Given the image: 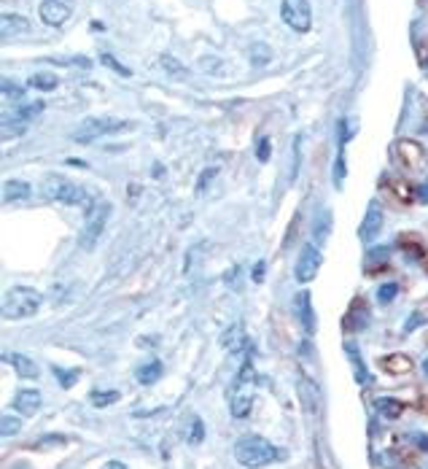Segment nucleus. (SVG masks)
Returning a JSON list of instances; mask_svg holds the SVG:
<instances>
[{"instance_id":"obj_1","label":"nucleus","mask_w":428,"mask_h":469,"mask_svg":"<svg viewBox=\"0 0 428 469\" xmlns=\"http://www.w3.org/2000/svg\"><path fill=\"white\" fill-rule=\"evenodd\" d=\"M275 456H277L275 445L267 443L264 437H259V434H246V437H240L234 443V459L248 469L267 467V464L275 461Z\"/></svg>"},{"instance_id":"obj_2","label":"nucleus","mask_w":428,"mask_h":469,"mask_svg":"<svg viewBox=\"0 0 428 469\" xmlns=\"http://www.w3.org/2000/svg\"><path fill=\"white\" fill-rule=\"evenodd\" d=\"M41 291L30 289V286H14L6 291L3 297V315L8 321H19V318H30L41 308Z\"/></svg>"},{"instance_id":"obj_3","label":"nucleus","mask_w":428,"mask_h":469,"mask_svg":"<svg viewBox=\"0 0 428 469\" xmlns=\"http://www.w3.org/2000/svg\"><path fill=\"white\" fill-rule=\"evenodd\" d=\"M41 192H44V197L60 202V205H89V192L60 173L46 176L41 183Z\"/></svg>"},{"instance_id":"obj_4","label":"nucleus","mask_w":428,"mask_h":469,"mask_svg":"<svg viewBox=\"0 0 428 469\" xmlns=\"http://www.w3.org/2000/svg\"><path fill=\"white\" fill-rule=\"evenodd\" d=\"M108 216H111V202H92L84 213V227H81V238H78V246L84 251H92L97 246L105 224H108Z\"/></svg>"},{"instance_id":"obj_5","label":"nucleus","mask_w":428,"mask_h":469,"mask_svg":"<svg viewBox=\"0 0 428 469\" xmlns=\"http://www.w3.org/2000/svg\"><path fill=\"white\" fill-rule=\"evenodd\" d=\"M124 127H130V124L121 122V119L92 116V119H84V122H81V127L73 133V140H78V143H92V140H97V138H103V135L119 133V130H124Z\"/></svg>"},{"instance_id":"obj_6","label":"nucleus","mask_w":428,"mask_h":469,"mask_svg":"<svg viewBox=\"0 0 428 469\" xmlns=\"http://www.w3.org/2000/svg\"><path fill=\"white\" fill-rule=\"evenodd\" d=\"M280 17L296 33H307L313 27V8L310 0H283L280 6Z\"/></svg>"},{"instance_id":"obj_7","label":"nucleus","mask_w":428,"mask_h":469,"mask_svg":"<svg viewBox=\"0 0 428 469\" xmlns=\"http://www.w3.org/2000/svg\"><path fill=\"white\" fill-rule=\"evenodd\" d=\"M318 270H320V248L313 246V243L302 246L299 259H296V281L299 283H310L318 275Z\"/></svg>"},{"instance_id":"obj_8","label":"nucleus","mask_w":428,"mask_h":469,"mask_svg":"<svg viewBox=\"0 0 428 469\" xmlns=\"http://www.w3.org/2000/svg\"><path fill=\"white\" fill-rule=\"evenodd\" d=\"M73 6H76L73 0H44L41 3V19L51 27H60L70 19Z\"/></svg>"},{"instance_id":"obj_9","label":"nucleus","mask_w":428,"mask_h":469,"mask_svg":"<svg viewBox=\"0 0 428 469\" xmlns=\"http://www.w3.org/2000/svg\"><path fill=\"white\" fill-rule=\"evenodd\" d=\"M396 154L402 159V165L409 167V170H418V167L423 165V159H426L423 146L415 143V140H399V143H396Z\"/></svg>"},{"instance_id":"obj_10","label":"nucleus","mask_w":428,"mask_h":469,"mask_svg":"<svg viewBox=\"0 0 428 469\" xmlns=\"http://www.w3.org/2000/svg\"><path fill=\"white\" fill-rule=\"evenodd\" d=\"M380 229H383V211H380L377 202H369V211H366V216H363V222H361L359 238L363 243H369Z\"/></svg>"},{"instance_id":"obj_11","label":"nucleus","mask_w":428,"mask_h":469,"mask_svg":"<svg viewBox=\"0 0 428 469\" xmlns=\"http://www.w3.org/2000/svg\"><path fill=\"white\" fill-rule=\"evenodd\" d=\"M296 315H299V321H302V327H305V332L307 335H313L316 332V313H313V302H310V294L307 291H302V294H296Z\"/></svg>"},{"instance_id":"obj_12","label":"nucleus","mask_w":428,"mask_h":469,"mask_svg":"<svg viewBox=\"0 0 428 469\" xmlns=\"http://www.w3.org/2000/svg\"><path fill=\"white\" fill-rule=\"evenodd\" d=\"M14 407L22 413L24 418H30V415H35L38 407H41V394H38L35 388H22V391H17Z\"/></svg>"},{"instance_id":"obj_13","label":"nucleus","mask_w":428,"mask_h":469,"mask_svg":"<svg viewBox=\"0 0 428 469\" xmlns=\"http://www.w3.org/2000/svg\"><path fill=\"white\" fill-rule=\"evenodd\" d=\"M8 361H11V367L17 370V375H19V378H24V380L38 378V364H35L30 356H24V354H14V356H8Z\"/></svg>"},{"instance_id":"obj_14","label":"nucleus","mask_w":428,"mask_h":469,"mask_svg":"<svg viewBox=\"0 0 428 469\" xmlns=\"http://www.w3.org/2000/svg\"><path fill=\"white\" fill-rule=\"evenodd\" d=\"M3 38H11V35H19V33H30V22L19 17V14H3Z\"/></svg>"},{"instance_id":"obj_15","label":"nucleus","mask_w":428,"mask_h":469,"mask_svg":"<svg viewBox=\"0 0 428 469\" xmlns=\"http://www.w3.org/2000/svg\"><path fill=\"white\" fill-rule=\"evenodd\" d=\"M380 364H383L385 372H391V375H404V372L412 370V359L404 356V354H391V356H385Z\"/></svg>"},{"instance_id":"obj_16","label":"nucleus","mask_w":428,"mask_h":469,"mask_svg":"<svg viewBox=\"0 0 428 469\" xmlns=\"http://www.w3.org/2000/svg\"><path fill=\"white\" fill-rule=\"evenodd\" d=\"M30 197V183H24V181H6L3 183V200L6 202H22Z\"/></svg>"},{"instance_id":"obj_17","label":"nucleus","mask_w":428,"mask_h":469,"mask_svg":"<svg viewBox=\"0 0 428 469\" xmlns=\"http://www.w3.org/2000/svg\"><path fill=\"white\" fill-rule=\"evenodd\" d=\"M162 372H164V367H162V361H148V364H143L140 370L135 372L137 383H143V386H151V383H157L162 378Z\"/></svg>"},{"instance_id":"obj_18","label":"nucleus","mask_w":428,"mask_h":469,"mask_svg":"<svg viewBox=\"0 0 428 469\" xmlns=\"http://www.w3.org/2000/svg\"><path fill=\"white\" fill-rule=\"evenodd\" d=\"M33 90H41V92H54L57 90V76L54 73H49V70H41V73H35V76H30V81H27Z\"/></svg>"},{"instance_id":"obj_19","label":"nucleus","mask_w":428,"mask_h":469,"mask_svg":"<svg viewBox=\"0 0 428 469\" xmlns=\"http://www.w3.org/2000/svg\"><path fill=\"white\" fill-rule=\"evenodd\" d=\"M402 410H404V404L399 402V400H391V397L377 400V413L385 415V418H399V415H402Z\"/></svg>"},{"instance_id":"obj_20","label":"nucleus","mask_w":428,"mask_h":469,"mask_svg":"<svg viewBox=\"0 0 428 469\" xmlns=\"http://www.w3.org/2000/svg\"><path fill=\"white\" fill-rule=\"evenodd\" d=\"M250 404H253V397L234 394V400H232V415H234V418H246L250 413Z\"/></svg>"},{"instance_id":"obj_21","label":"nucleus","mask_w":428,"mask_h":469,"mask_svg":"<svg viewBox=\"0 0 428 469\" xmlns=\"http://www.w3.org/2000/svg\"><path fill=\"white\" fill-rule=\"evenodd\" d=\"M89 402L94 407H108V404L119 402V391H92Z\"/></svg>"},{"instance_id":"obj_22","label":"nucleus","mask_w":428,"mask_h":469,"mask_svg":"<svg viewBox=\"0 0 428 469\" xmlns=\"http://www.w3.org/2000/svg\"><path fill=\"white\" fill-rule=\"evenodd\" d=\"M377 262H383V265L388 262V248H372V251H369V256H366V265H363V268H366V272H372Z\"/></svg>"},{"instance_id":"obj_23","label":"nucleus","mask_w":428,"mask_h":469,"mask_svg":"<svg viewBox=\"0 0 428 469\" xmlns=\"http://www.w3.org/2000/svg\"><path fill=\"white\" fill-rule=\"evenodd\" d=\"M159 63H162V67H164V70H170V73H176V76H183V73H186V67L178 65V60H176V57H167V54H162V57H159Z\"/></svg>"},{"instance_id":"obj_24","label":"nucleus","mask_w":428,"mask_h":469,"mask_svg":"<svg viewBox=\"0 0 428 469\" xmlns=\"http://www.w3.org/2000/svg\"><path fill=\"white\" fill-rule=\"evenodd\" d=\"M219 176V167H207L200 181H197V195H205V189H207V183H213V179Z\"/></svg>"},{"instance_id":"obj_25","label":"nucleus","mask_w":428,"mask_h":469,"mask_svg":"<svg viewBox=\"0 0 428 469\" xmlns=\"http://www.w3.org/2000/svg\"><path fill=\"white\" fill-rule=\"evenodd\" d=\"M19 429H22V421H19V418H14V415H3V434H6V437L17 434Z\"/></svg>"},{"instance_id":"obj_26","label":"nucleus","mask_w":428,"mask_h":469,"mask_svg":"<svg viewBox=\"0 0 428 469\" xmlns=\"http://www.w3.org/2000/svg\"><path fill=\"white\" fill-rule=\"evenodd\" d=\"M396 294H399V286H396V283H383L380 291H377L380 302H385V305H388V302H393V297H396Z\"/></svg>"},{"instance_id":"obj_27","label":"nucleus","mask_w":428,"mask_h":469,"mask_svg":"<svg viewBox=\"0 0 428 469\" xmlns=\"http://www.w3.org/2000/svg\"><path fill=\"white\" fill-rule=\"evenodd\" d=\"M203 437H205V426L200 418H194L191 421V434H189V443L191 445H197V443H203Z\"/></svg>"},{"instance_id":"obj_28","label":"nucleus","mask_w":428,"mask_h":469,"mask_svg":"<svg viewBox=\"0 0 428 469\" xmlns=\"http://www.w3.org/2000/svg\"><path fill=\"white\" fill-rule=\"evenodd\" d=\"M100 60H103V65H108V67H111V70H116L119 76H130V67L119 65V63H116V60H113V57H111V54H103Z\"/></svg>"},{"instance_id":"obj_29","label":"nucleus","mask_w":428,"mask_h":469,"mask_svg":"<svg viewBox=\"0 0 428 469\" xmlns=\"http://www.w3.org/2000/svg\"><path fill=\"white\" fill-rule=\"evenodd\" d=\"M54 375H57V378L62 380V386H65V388H70V386H73V380L78 378V370H73V372H65V370L54 367Z\"/></svg>"},{"instance_id":"obj_30","label":"nucleus","mask_w":428,"mask_h":469,"mask_svg":"<svg viewBox=\"0 0 428 469\" xmlns=\"http://www.w3.org/2000/svg\"><path fill=\"white\" fill-rule=\"evenodd\" d=\"M259 159H262V162H267V159H270V140H267V138L259 143Z\"/></svg>"},{"instance_id":"obj_31","label":"nucleus","mask_w":428,"mask_h":469,"mask_svg":"<svg viewBox=\"0 0 428 469\" xmlns=\"http://www.w3.org/2000/svg\"><path fill=\"white\" fill-rule=\"evenodd\" d=\"M253 281H264V262H256V268H253Z\"/></svg>"},{"instance_id":"obj_32","label":"nucleus","mask_w":428,"mask_h":469,"mask_svg":"<svg viewBox=\"0 0 428 469\" xmlns=\"http://www.w3.org/2000/svg\"><path fill=\"white\" fill-rule=\"evenodd\" d=\"M420 60H423V70L428 73V46H420Z\"/></svg>"},{"instance_id":"obj_33","label":"nucleus","mask_w":428,"mask_h":469,"mask_svg":"<svg viewBox=\"0 0 428 469\" xmlns=\"http://www.w3.org/2000/svg\"><path fill=\"white\" fill-rule=\"evenodd\" d=\"M418 197H420L423 202H428V181L423 183V186H420V189H418Z\"/></svg>"},{"instance_id":"obj_34","label":"nucleus","mask_w":428,"mask_h":469,"mask_svg":"<svg viewBox=\"0 0 428 469\" xmlns=\"http://www.w3.org/2000/svg\"><path fill=\"white\" fill-rule=\"evenodd\" d=\"M103 469H127V467H124L121 461H108V464H105Z\"/></svg>"},{"instance_id":"obj_35","label":"nucleus","mask_w":428,"mask_h":469,"mask_svg":"<svg viewBox=\"0 0 428 469\" xmlns=\"http://www.w3.org/2000/svg\"><path fill=\"white\" fill-rule=\"evenodd\" d=\"M418 324H420V315H412V321H409V324H406V332H409V329H415V327H418Z\"/></svg>"},{"instance_id":"obj_36","label":"nucleus","mask_w":428,"mask_h":469,"mask_svg":"<svg viewBox=\"0 0 428 469\" xmlns=\"http://www.w3.org/2000/svg\"><path fill=\"white\" fill-rule=\"evenodd\" d=\"M423 370H426V375H428V361H426V364H423Z\"/></svg>"}]
</instances>
